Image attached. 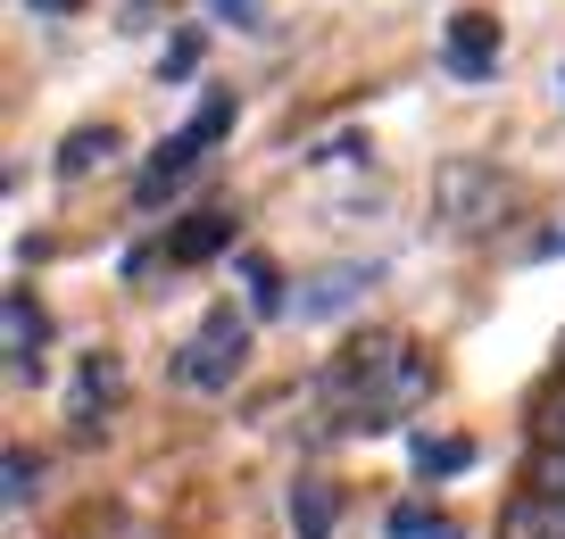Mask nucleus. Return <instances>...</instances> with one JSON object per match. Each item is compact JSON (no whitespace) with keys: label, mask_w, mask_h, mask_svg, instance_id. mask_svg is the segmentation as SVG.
I'll return each instance as SVG.
<instances>
[{"label":"nucleus","mask_w":565,"mask_h":539,"mask_svg":"<svg viewBox=\"0 0 565 539\" xmlns=\"http://www.w3.org/2000/svg\"><path fill=\"white\" fill-rule=\"evenodd\" d=\"M333 407H341V423L350 432H383V423H399L407 407L433 390V374H424V357L407 341H366V348H350L333 366Z\"/></svg>","instance_id":"obj_1"},{"label":"nucleus","mask_w":565,"mask_h":539,"mask_svg":"<svg viewBox=\"0 0 565 539\" xmlns=\"http://www.w3.org/2000/svg\"><path fill=\"white\" fill-rule=\"evenodd\" d=\"M242 357H249V324L233 308H216L209 324L175 348V382L183 390H233L242 382Z\"/></svg>","instance_id":"obj_2"},{"label":"nucleus","mask_w":565,"mask_h":539,"mask_svg":"<svg viewBox=\"0 0 565 539\" xmlns=\"http://www.w3.org/2000/svg\"><path fill=\"white\" fill-rule=\"evenodd\" d=\"M200 150H209V141H200L192 125H183L175 141H159V150H150V166H141V183H134V200H141V208H159L167 192H183V183H192V166H200Z\"/></svg>","instance_id":"obj_3"},{"label":"nucleus","mask_w":565,"mask_h":539,"mask_svg":"<svg viewBox=\"0 0 565 539\" xmlns=\"http://www.w3.org/2000/svg\"><path fill=\"white\" fill-rule=\"evenodd\" d=\"M0 341H9V374H34L42 366V308H34V291H9L0 299Z\"/></svg>","instance_id":"obj_4"},{"label":"nucleus","mask_w":565,"mask_h":539,"mask_svg":"<svg viewBox=\"0 0 565 539\" xmlns=\"http://www.w3.org/2000/svg\"><path fill=\"white\" fill-rule=\"evenodd\" d=\"M491 67H499V25L491 18H449V75L482 84Z\"/></svg>","instance_id":"obj_5"},{"label":"nucleus","mask_w":565,"mask_h":539,"mask_svg":"<svg viewBox=\"0 0 565 539\" xmlns=\"http://www.w3.org/2000/svg\"><path fill=\"white\" fill-rule=\"evenodd\" d=\"M216 249H233L225 208H200V216H183V225L167 233V266H200V258H216Z\"/></svg>","instance_id":"obj_6"},{"label":"nucleus","mask_w":565,"mask_h":539,"mask_svg":"<svg viewBox=\"0 0 565 539\" xmlns=\"http://www.w3.org/2000/svg\"><path fill=\"white\" fill-rule=\"evenodd\" d=\"M358 282H374L366 266H333V274H317V282H308V299H300V315H308V324H317V315H341L358 299Z\"/></svg>","instance_id":"obj_7"},{"label":"nucleus","mask_w":565,"mask_h":539,"mask_svg":"<svg viewBox=\"0 0 565 539\" xmlns=\"http://www.w3.org/2000/svg\"><path fill=\"white\" fill-rule=\"evenodd\" d=\"M282 515H291V531H300V539H333V489H324V482H300Z\"/></svg>","instance_id":"obj_8"},{"label":"nucleus","mask_w":565,"mask_h":539,"mask_svg":"<svg viewBox=\"0 0 565 539\" xmlns=\"http://www.w3.org/2000/svg\"><path fill=\"white\" fill-rule=\"evenodd\" d=\"M508 539H565V498H524L508 522Z\"/></svg>","instance_id":"obj_9"},{"label":"nucleus","mask_w":565,"mask_h":539,"mask_svg":"<svg viewBox=\"0 0 565 539\" xmlns=\"http://www.w3.org/2000/svg\"><path fill=\"white\" fill-rule=\"evenodd\" d=\"M108 150H117V133H108V125H84V133L58 141V166H67V174H92V158H108Z\"/></svg>","instance_id":"obj_10"},{"label":"nucleus","mask_w":565,"mask_h":539,"mask_svg":"<svg viewBox=\"0 0 565 539\" xmlns=\"http://www.w3.org/2000/svg\"><path fill=\"white\" fill-rule=\"evenodd\" d=\"M475 465V449L466 440H433V432H416V473H466Z\"/></svg>","instance_id":"obj_11"},{"label":"nucleus","mask_w":565,"mask_h":539,"mask_svg":"<svg viewBox=\"0 0 565 539\" xmlns=\"http://www.w3.org/2000/svg\"><path fill=\"white\" fill-rule=\"evenodd\" d=\"M242 282H249V308H258V315L282 308V282H275V266H266V258H242Z\"/></svg>","instance_id":"obj_12"},{"label":"nucleus","mask_w":565,"mask_h":539,"mask_svg":"<svg viewBox=\"0 0 565 539\" xmlns=\"http://www.w3.org/2000/svg\"><path fill=\"white\" fill-rule=\"evenodd\" d=\"M192 133H200V141H225V133H233V91H209V100H200Z\"/></svg>","instance_id":"obj_13"},{"label":"nucleus","mask_w":565,"mask_h":539,"mask_svg":"<svg viewBox=\"0 0 565 539\" xmlns=\"http://www.w3.org/2000/svg\"><path fill=\"white\" fill-rule=\"evenodd\" d=\"M391 539H449V522L424 515V506H399V515H391Z\"/></svg>","instance_id":"obj_14"},{"label":"nucleus","mask_w":565,"mask_h":539,"mask_svg":"<svg viewBox=\"0 0 565 539\" xmlns=\"http://www.w3.org/2000/svg\"><path fill=\"white\" fill-rule=\"evenodd\" d=\"M532 498H565V440L541 449V465H532Z\"/></svg>","instance_id":"obj_15"},{"label":"nucleus","mask_w":565,"mask_h":539,"mask_svg":"<svg viewBox=\"0 0 565 539\" xmlns=\"http://www.w3.org/2000/svg\"><path fill=\"white\" fill-rule=\"evenodd\" d=\"M34 482H42V473H34V456H25V449H9V506H25V498H34Z\"/></svg>","instance_id":"obj_16"},{"label":"nucleus","mask_w":565,"mask_h":539,"mask_svg":"<svg viewBox=\"0 0 565 539\" xmlns=\"http://www.w3.org/2000/svg\"><path fill=\"white\" fill-rule=\"evenodd\" d=\"M25 9H34V18H75L84 0H25Z\"/></svg>","instance_id":"obj_17"},{"label":"nucleus","mask_w":565,"mask_h":539,"mask_svg":"<svg viewBox=\"0 0 565 539\" xmlns=\"http://www.w3.org/2000/svg\"><path fill=\"white\" fill-rule=\"evenodd\" d=\"M108 539H150V531H108Z\"/></svg>","instance_id":"obj_18"}]
</instances>
